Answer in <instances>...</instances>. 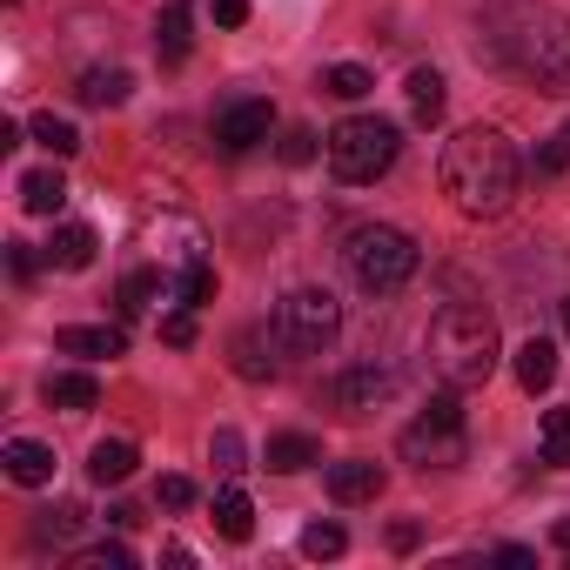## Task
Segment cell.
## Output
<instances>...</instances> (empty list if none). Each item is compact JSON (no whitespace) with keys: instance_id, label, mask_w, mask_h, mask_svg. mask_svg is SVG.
Here are the masks:
<instances>
[{"instance_id":"6da1fadb","label":"cell","mask_w":570,"mask_h":570,"mask_svg":"<svg viewBox=\"0 0 570 570\" xmlns=\"http://www.w3.org/2000/svg\"><path fill=\"white\" fill-rule=\"evenodd\" d=\"M490 61L523 75L537 95H570V14L543 8V0H510L490 8Z\"/></svg>"},{"instance_id":"7a4b0ae2","label":"cell","mask_w":570,"mask_h":570,"mask_svg":"<svg viewBox=\"0 0 570 570\" xmlns=\"http://www.w3.org/2000/svg\"><path fill=\"white\" fill-rule=\"evenodd\" d=\"M517 181H523V161L510 148L503 128H463L450 135L443 148V188L463 215H503L517 202Z\"/></svg>"},{"instance_id":"3957f363","label":"cell","mask_w":570,"mask_h":570,"mask_svg":"<svg viewBox=\"0 0 570 570\" xmlns=\"http://www.w3.org/2000/svg\"><path fill=\"white\" fill-rule=\"evenodd\" d=\"M430 363L450 390H483L497 370V323L483 309H443L430 323Z\"/></svg>"},{"instance_id":"277c9868","label":"cell","mask_w":570,"mask_h":570,"mask_svg":"<svg viewBox=\"0 0 570 570\" xmlns=\"http://www.w3.org/2000/svg\"><path fill=\"white\" fill-rule=\"evenodd\" d=\"M343 268H350V282L363 296H396L416 275V242L403 228H390V222H363L343 242Z\"/></svg>"},{"instance_id":"5b68a950","label":"cell","mask_w":570,"mask_h":570,"mask_svg":"<svg viewBox=\"0 0 570 570\" xmlns=\"http://www.w3.org/2000/svg\"><path fill=\"white\" fill-rule=\"evenodd\" d=\"M463 390H436L430 403H423V416L396 436V450H403V463H416V470H456L463 456H470V430H463V403H456Z\"/></svg>"},{"instance_id":"8992f818","label":"cell","mask_w":570,"mask_h":570,"mask_svg":"<svg viewBox=\"0 0 570 570\" xmlns=\"http://www.w3.org/2000/svg\"><path fill=\"white\" fill-rule=\"evenodd\" d=\"M396 148H403V135H396V121H383V115H350V121L330 128V168H336V181H350V188L390 175V168H396Z\"/></svg>"},{"instance_id":"52a82bcc","label":"cell","mask_w":570,"mask_h":570,"mask_svg":"<svg viewBox=\"0 0 570 570\" xmlns=\"http://www.w3.org/2000/svg\"><path fill=\"white\" fill-rule=\"evenodd\" d=\"M336 330H343V303L330 289H289L275 303V350H289V356L330 350Z\"/></svg>"},{"instance_id":"ba28073f","label":"cell","mask_w":570,"mask_h":570,"mask_svg":"<svg viewBox=\"0 0 570 570\" xmlns=\"http://www.w3.org/2000/svg\"><path fill=\"white\" fill-rule=\"evenodd\" d=\"M268 128H275V108L268 101H228L215 115V148L222 155H248L255 141H268Z\"/></svg>"},{"instance_id":"9c48e42d","label":"cell","mask_w":570,"mask_h":570,"mask_svg":"<svg viewBox=\"0 0 570 570\" xmlns=\"http://www.w3.org/2000/svg\"><path fill=\"white\" fill-rule=\"evenodd\" d=\"M390 396H396V376L376 370V363H356V370H343V376L330 383V403H336L343 416H370V410L390 403Z\"/></svg>"},{"instance_id":"30bf717a","label":"cell","mask_w":570,"mask_h":570,"mask_svg":"<svg viewBox=\"0 0 570 570\" xmlns=\"http://www.w3.org/2000/svg\"><path fill=\"white\" fill-rule=\"evenodd\" d=\"M55 350H61V356H88V363H101V356H121V350H128V330H108V323H68V330L55 336Z\"/></svg>"},{"instance_id":"8fae6325","label":"cell","mask_w":570,"mask_h":570,"mask_svg":"<svg viewBox=\"0 0 570 570\" xmlns=\"http://www.w3.org/2000/svg\"><path fill=\"white\" fill-rule=\"evenodd\" d=\"M330 497L336 503H376L383 497V463H370V456L330 463Z\"/></svg>"},{"instance_id":"7c38bea8","label":"cell","mask_w":570,"mask_h":570,"mask_svg":"<svg viewBox=\"0 0 570 570\" xmlns=\"http://www.w3.org/2000/svg\"><path fill=\"white\" fill-rule=\"evenodd\" d=\"M188 14H195V0H168V8H161V21H155V55H161V68H181V61H188V48H195Z\"/></svg>"},{"instance_id":"4fadbf2b","label":"cell","mask_w":570,"mask_h":570,"mask_svg":"<svg viewBox=\"0 0 570 570\" xmlns=\"http://www.w3.org/2000/svg\"><path fill=\"white\" fill-rule=\"evenodd\" d=\"M0 463H8V476H14V483H28V490H41V483L55 476V450H48V443H35V436H14L8 450H0Z\"/></svg>"},{"instance_id":"5bb4252c","label":"cell","mask_w":570,"mask_h":570,"mask_svg":"<svg viewBox=\"0 0 570 570\" xmlns=\"http://www.w3.org/2000/svg\"><path fill=\"white\" fill-rule=\"evenodd\" d=\"M316 463H323V443L316 436H303V430L268 436V470L275 476H296V470H316Z\"/></svg>"},{"instance_id":"9a60e30c","label":"cell","mask_w":570,"mask_h":570,"mask_svg":"<svg viewBox=\"0 0 570 570\" xmlns=\"http://www.w3.org/2000/svg\"><path fill=\"white\" fill-rule=\"evenodd\" d=\"M517 383H523L530 396L557 383V343H550V336H530V343H517Z\"/></svg>"},{"instance_id":"2e32d148","label":"cell","mask_w":570,"mask_h":570,"mask_svg":"<svg viewBox=\"0 0 570 570\" xmlns=\"http://www.w3.org/2000/svg\"><path fill=\"white\" fill-rule=\"evenodd\" d=\"M155 296H168V275L161 268H135V275H121V289H115V309H121V323H135Z\"/></svg>"},{"instance_id":"e0dca14e","label":"cell","mask_w":570,"mask_h":570,"mask_svg":"<svg viewBox=\"0 0 570 570\" xmlns=\"http://www.w3.org/2000/svg\"><path fill=\"white\" fill-rule=\"evenodd\" d=\"M128 88H135V75H128V68H88L75 95H81V108H121V101H128Z\"/></svg>"},{"instance_id":"ac0fdd59","label":"cell","mask_w":570,"mask_h":570,"mask_svg":"<svg viewBox=\"0 0 570 570\" xmlns=\"http://www.w3.org/2000/svg\"><path fill=\"white\" fill-rule=\"evenodd\" d=\"M95 248H101V235H95L88 222H68V228H55L48 262H55V268H88V262H95Z\"/></svg>"},{"instance_id":"d6986e66","label":"cell","mask_w":570,"mask_h":570,"mask_svg":"<svg viewBox=\"0 0 570 570\" xmlns=\"http://www.w3.org/2000/svg\"><path fill=\"white\" fill-rule=\"evenodd\" d=\"M41 396H48L55 410H95V403H101V383H95L88 370H61V376L41 383Z\"/></svg>"},{"instance_id":"ffe728a7","label":"cell","mask_w":570,"mask_h":570,"mask_svg":"<svg viewBox=\"0 0 570 570\" xmlns=\"http://www.w3.org/2000/svg\"><path fill=\"white\" fill-rule=\"evenodd\" d=\"M403 95H410V115H416L423 128H436V121H443V75H436V68H410Z\"/></svg>"},{"instance_id":"44dd1931","label":"cell","mask_w":570,"mask_h":570,"mask_svg":"<svg viewBox=\"0 0 570 570\" xmlns=\"http://www.w3.org/2000/svg\"><path fill=\"white\" fill-rule=\"evenodd\" d=\"M68 202V175L61 168H35V175H21V208L28 215H55Z\"/></svg>"},{"instance_id":"7402d4cb","label":"cell","mask_w":570,"mask_h":570,"mask_svg":"<svg viewBox=\"0 0 570 570\" xmlns=\"http://www.w3.org/2000/svg\"><path fill=\"white\" fill-rule=\"evenodd\" d=\"M215 530L228 537V543H248L255 537V503L228 483V490H215Z\"/></svg>"},{"instance_id":"603a6c76","label":"cell","mask_w":570,"mask_h":570,"mask_svg":"<svg viewBox=\"0 0 570 570\" xmlns=\"http://www.w3.org/2000/svg\"><path fill=\"white\" fill-rule=\"evenodd\" d=\"M135 463H141V456H135V443H115V436L88 450V476H95V483H128V476H135Z\"/></svg>"},{"instance_id":"cb8c5ba5","label":"cell","mask_w":570,"mask_h":570,"mask_svg":"<svg viewBox=\"0 0 570 570\" xmlns=\"http://www.w3.org/2000/svg\"><path fill=\"white\" fill-rule=\"evenodd\" d=\"M537 456H543L550 470H570V410H543V423H537Z\"/></svg>"},{"instance_id":"d4e9b609","label":"cell","mask_w":570,"mask_h":570,"mask_svg":"<svg viewBox=\"0 0 570 570\" xmlns=\"http://www.w3.org/2000/svg\"><path fill=\"white\" fill-rule=\"evenodd\" d=\"M175 303H188V309L215 303V262H208V255H188V262H181V282H175Z\"/></svg>"},{"instance_id":"484cf974","label":"cell","mask_w":570,"mask_h":570,"mask_svg":"<svg viewBox=\"0 0 570 570\" xmlns=\"http://www.w3.org/2000/svg\"><path fill=\"white\" fill-rule=\"evenodd\" d=\"M235 376H242V383H268V376H275V356L262 350V330H242V336H235Z\"/></svg>"},{"instance_id":"4316f807","label":"cell","mask_w":570,"mask_h":570,"mask_svg":"<svg viewBox=\"0 0 570 570\" xmlns=\"http://www.w3.org/2000/svg\"><path fill=\"white\" fill-rule=\"evenodd\" d=\"M28 135H35V141H41V148H48L55 161L81 148V135H75V121H61V115H35V121H28Z\"/></svg>"},{"instance_id":"83f0119b","label":"cell","mask_w":570,"mask_h":570,"mask_svg":"<svg viewBox=\"0 0 570 570\" xmlns=\"http://www.w3.org/2000/svg\"><path fill=\"white\" fill-rule=\"evenodd\" d=\"M81 530V510L75 503H55V510H35V543H68Z\"/></svg>"},{"instance_id":"f1b7e54d","label":"cell","mask_w":570,"mask_h":570,"mask_svg":"<svg viewBox=\"0 0 570 570\" xmlns=\"http://www.w3.org/2000/svg\"><path fill=\"white\" fill-rule=\"evenodd\" d=\"M323 88H330L336 101H363V95H370L376 81H370V68H356V61H343V68H330V75H323Z\"/></svg>"},{"instance_id":"f546056e","label":"cell","mask_w":570,"mask_h":570,"mask_svg":"<svg viewBox=\"0 0 570 570\" xmlns=\"http://www.w3.org/2000/svg\"><path fill=\"white\" fill-rule=\"evenodd\" d=\"M208 463H215L222 476H242V470H248V450H242V430H215V443H208Z\"/></svg>"},{"instance_id":"4dcf8cb0","label":"cell","mask_w":570,"mask_h":570,"mask_svg":"<svg viewBox=\"0 0 570 570\" xmlns=\"http://www.w3.org/2000/svg\"><path fill=\"white\" fill-rule=\"evenodd\" d=\"M350 550V537H343V523H309L303 530V557H316V563H330V557H343Z\"/></svg>"},{"instance_id":"1f68e13d","label":"cell","mask_w":570,"mask_h":570,"mask_svg":"<svg viewBox=\"0 0 570 570\" xmlns=\"http://www.w3.org/2000/svg\"><path fill=\"white\" fill-rule=\"evenodd\" d=\"M75 570H135V550L128 543H88V550H75Z\"/></svg>"},{"instance_id":"d6a6232c","label":"cell","mask_w":570,"mask_h":570,"mask_svg":"<svg viewBox=\"0 0 570 570\" xmlns=\"http://www.w3.org/2000/svg\"><path fill=\"white\" fill-rule=\"evenodd\" d=\"M563 168H570V121H563L537 155H530V175H563Z\"/></svg>"},{"instance_id":"836d02e7","label":"cell","mask_w":570,"mask_h":570,"mask_svg":"<svg viewBox=\"0 0 570 570\" xmlns=\"http://www.w3.org/2000/svg\"><path fill=\"white\" fill-rule=\"evenodd\" d=\"M161 343H168V350H188V343H195V309H188V303H181L175 316H161Z\"/></svg>"},{"instance_id":"e575fe53","label":"cell","mask_w":570,"mask_h":570,"mask_svg":"<svg viewBox=\"0 0 570 570\" xmlns=\"http://www.w3.org/2000/svg\"><path fill=\"white\" fill-rule=\"evenodd\" d=\"M155 503H161V510H188V503H195V483H188V476H161V483H155Z\"/></svg>"},{"instance_id":"d590c367","label":"cell","mask_w":570,"mask_h":570,"mask_svg":"<svg viewBox=\"0 0 570 570\" xmlns=\"http://www.w3.org/2000/svg\"><path fill=\"white\" fill-rule=\"evenodd\" d=\"M282 161H289V168L316 161V135H309V128H289V135H282Z\"/></svg>"},{"instance_id":"8d00e7d4","label":"cell","mask_w":570,"mask_h":570,"mask_svg":"<svg viewBox=\"0 0 570 570\" xmlns=\"http://www.w3.org/2000/svg\"><path fill=\"white\" fill-rule=\"evenodd\" d=\"M8 268H14V282H35V248L28 242H8Z\"/></svg>"},{"instance_id":"74e56055","label":"cell","mask_w":570,"mask_h":570,"mask_svg":"<svg viewBox=\"0 0 570 570\" xmlns=\"http://www.w3.org/2000/svg\"><path fill=\"white\" fill-rule=\"evenodd\" d=\"M215 8V28H242L248 21V0H208Z\"/></svg>"},{"instance_id":"f35d334b","label":"cell","mask_w":570,"mask_h":570,"mask_svg":"<svg viewBox=\"0 0 570 570\" xmlns=\"http://www.w3.org/2000/svg\"><path fill=\"white\" fill-rule=\"evenodd\" d=\"M423 543V523H390V550H416Z\"/></svg>"},{"instance_id":"ab89813d","label":"cell","mask_w":570,"mask_h":570,"mask_svg":"<svg viewBox=\"0 0 570 570\" xmlns=\"http://www.w3.org/2000/svg\"><path fill=\"white\" fill-rule=\"evenodd\" d=\"M497 563H510V570H530V563H537V550H523V543H503V550H497Z\"/></svg>"},{"instance_id":"60d3db41","label":"cell","mask_w":570,"mask_h":570,"mask_svg":"<svg viewBox=\"0 0 570 570\" xmlns=\"http://www.w3.org/2000/svg\"><path fill=\"white\" fill-rule=\"evenodd\" d=\"M108 523H115V530H135V523H141V510H135V503H115V510H108Z\"/></svg>"},{"instance_id":"b9f144b4","label":"cell","mask_w":570,"mask_h":570,"mask_svg":"<svg viewBox=\"0 0 570 570\" xmlns=\"http://www.w3.org/2000/svg\"><path fill=\"white\" fill-rule=\"evenodd\" d=\"M557 543H563V550H570V523H557Z\"/></svg>"},{"instance_id":"7bdbcfd3","label":"cell","mask_w":570,"mask_h":570,"mask_svg":"<svg viewBox=\"0 0 570 570\" xmlns=\"http://www.w3.org/2000/svg\"><path fill=\"white\" fill-rule=\"evenodd\" d=\"M563 336H570V296H563Z\"/></svg>"}]
</instances>
